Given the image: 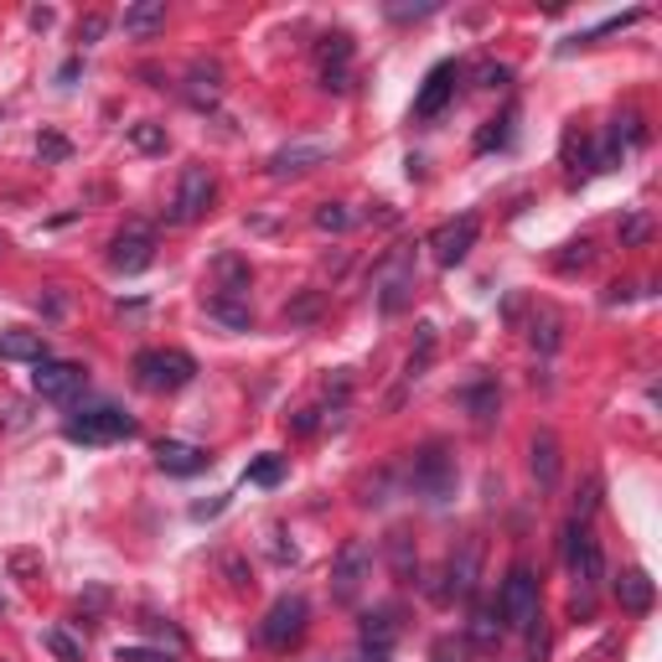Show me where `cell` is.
Here are the masks:
<instances>
[{"instance_id": "1", "label": "cell", "mask_w": 662, "mask_h": 662, "mask_svg": "<svg viewBox=\"0 0 662 662\" xmlns=\"http://www.w3.org/2000/svg\"><path fill=\"white\" fill-rule=\"evenodd\" d=\"M564 564H570V574H574L570 611L574 616H590V611H595V590H601V580H605V559H601V543L590 539V528L580 523V518L564 528Z\"/></svg>"}, {"instance_id": "2", "label": "cell", "mask_w": 662, "mask_h": 662, "mask_svg": "<svg viewBox=\"0 0 662 662\" xmlns=\"http://www.w3.org/2000/svg\"><path fill=\"white\" fill-rule=\"evenodd\" d=\"M496 616H502V632H539L543 626V590H539V574L528 564H512L502 590H496Z\"/></svg>"}, {"instance_id": "3", "label": "cell", "mask_w": 662, "mask_h": 662, "mask_svg": "<svg viewBox=\"0 0 662 662\" xmlns=\"http://www.w3.org/2000/svg\"><path fill=\"white\" fill-rule=\"evenodd\" d=\"M197 378V362L192 352H181V347H146L136 358V383L146 393H177L187 389Z\"/></svg>"}, {"instance_id": "4", "label": "cell", "mask_w": 662, "mask_h": 662, "mask_svg": "<svg viewBox=\"0 0 662 662\" xmlns=\"http://www.w3.org/2000/svg\"><path fill=\"white\" fill-rule=\"evenodd\" d=\"M62 435L73 440V445H114V440L136 435V420H130L124 409H114V404H89L62 424Z\"/></svg>"}, {"instance_id": "5", "label": "cell", "mask_w": 662, "mask_h": 662, "mask_svg": "<svg viewBox=\"0 0 662 662\" xmlns=\"http://www.w3.org/2000/svg\"><path fill=\"white\" fill-rule=\"evenodd\" d=\"M414 274H420V264H414V249H393L383 264H378L373 274V301L383 317H399L409 301H414Z\"/></svg>"}, {"instance_id": "6", "label": "cell", "mask_w": 662, "mask_h": 662, "mask_svg": "<svg viewBox=\"0 0 662 662\" xmlns=\"http://www.w3.org/2000/svg\"><path fill=\"white\" fill-rule=\"evenodd\" d=\"M455 482H461L455 455L445 451L440 440H430V445H420V451H414V492H420L424 502H451Z\"/></svg>"}, {"instance_id": "7", "label": "cell", "mask_w": 662, "mask_h": 662, "mask_svg": "<svg viewBox=\"0 0 662 662\" xmlns=\"http://www.w3.org/2000/svg\"><path fill=\"white\" fill-rule=\"evenodd\" d=\"M373 580V549L362 539H347L337 549V564H331V601L337 605H358L362 585Z\"/></svg>"}, {"instance_id": "8", "label": "cell", "mask_w": 662, "mask_h": 662, "mask_svg": "<svg viewBox=\"0 0 662 662\" xmlns=\"http://www.w3.org/2000/svg\"><path fill=\"white\" fill-rule=\"evenodd\" d=\"M305 621H311V605H305L301 595H280V601L264 611V621H259V642L270 652H290L305 636Z\"/></svg>"}, {"instance_id": "9", "label": "cell", "mask_w": 662, "mask_h": 662, "mask_svg": "<svg viewBox=\"0 0 662 662\" xmlns=\"http://www.w3.org/2000/svg\"><path fill=\"white\" fill-rule=\"evenodd\" d=\"M212 197H218V177L202 161L187 165L177 181V197H171V223H197L212 208Z\"/></svg>"}, {"instance_id": "10", "label": "cell", "mask_w": 662, "mask_h": 662, "mask_svg": "<svg viewBox=\"0 0 662 662\" xmlns=\"http://www.w3.org/2000/svg\"><path fill=\"white\" fill-rule=\"evenodd\" d=\"M477 580H482V539H461L451 549V559H445V585L435 590L440 601H467V595H477Z\"/></svg>"}, {"instance_id": "11", "label": "cell", "mask_w": 662, "mask_h": 662, "mask_svg": "<svg viewBox=\"0 0 662 662\" xmlns=\"http://www.w3.org/2000/svg\"><path fill=\"white\" fill-rule=\"evenodd\" d=\"M83 383H89V373H83L78 362H62V358H42L37 373H31V389L42 393V399H52V404H68L73 393H83Z\"/></svg>"}, {"instance_id": "12", "label": "cell", "mask_w": 662, "mask_h": 662, "mask_svg": "<svg viewBox=\"0 0 662 662\" xmlns=\"http://www.w3.org/2000/svg\"><path fill=\"white\" fill-rule=\"evenodd\" d=\"M455 78H461L455 62H435V68L424 73L420 93H414V120H440V114H445V104L455 99Z\"/></svg>"}, {"instance_id": "13", "label": "cell", "mask_w": 662, "mask_h": 662, "mask_svg": "<svg viewBox=\"0 0 662 662\" xmlns=\"http://www.w3.org/2000/svg\"><path fill=\"white\" fill-rule=\"evenodd\" d=\"M151 259H156V239H151V228H124L120 239L109 243V264L120 274H140V270H151Z\"/></svg>"}, {"instance_id": "14", "label": "cell", "mask_w": 662, "mask_h": 662, "mask_svg": "<svg viewBox=\"0 0 662 662\" xmlns=\"http://www.w3.org/2000/svg\"><path fill=\"white\" fill-rule=\"evenodd\" d=\"M477 233H482V228H477V218L467 212V218H455V223H440L435 233H430V249H435V259L451 270V264H461V259L477 249Z\"/></svg>"}, {"instance_id": "15", "label": "cell", "mask_w": 662, "mask_h": 662, "mask_svg": "<svg viewBox=\"0 0 662 662\" xmlns=\"http://www.w3.org/2000/svg\"><path fill=\"white\" fill-rule=\"evenodd\" d=\"M317 62H321V89L342 93L347 89V62H352V37H347V31H327L317 42Z\"/></svg>"}, {"instance_id": "16", "label": "cell", "mask_w": 662, "mask_h": 662, "mask_svg": "<svg viewBox=\"0 0 662 662\" xmlns=\"http://www.w3.org/2000/svg\"><path fill=\"white\" fill-rule=\"evenodd\" d=\"M399 605H373V611H362L358 621V636H362V652H389L399 642Z\"/></svg>"}, {"instance_id": "17", "label": "cell", "mask_w": 662, "mask_h": 662, "mask_svg": "<svg viewBox=\"0 0 662 662\" xmlns=\"http://www.w3.org/2000/svg\"><path fill=\"white\" fill-rule=\"evenodd\" d=\"M212 455L202 451V445H192V440H161L156 445V467L165 471V477H197V471H208Z\"/></svg>"}, {"instance_id": "18", "label": "cell", "mask_w": 662, "mask_h": 662, "mask_svg": "<svg viewBox=\"0 0 662 662\" xmlns=\"http://www.w3.org/2000/svg\"><path fill=\"white\" fill-rule=\"evenodd\" d=\"M187 99H192L197 109H212V104H218V99H223V62L197 58L192 68H187Z\"/></svg>"}, {"instance_id": "19", "label": "cell", "mask_w": 662, "mask_h": 662, "mask_svg": "<svg viewBox=\"0 0 662 662\" xmlns=\"http://www.w3.org/2000/svg\"><path fill=\"white\" fill-rule=\"evenodd\" d=\"M616 601L621 611H632V616H648L652 601H658V585H652V574L648 570H626L616 580Z\"/></svg>"}, {"instance_id": "20", "label": "cell", "mask_w": 662, "mask_h": 662, "mask_svg": "<svg viewBox=\"0 0 662 662\" xmlns=\"http://www.w3.org/2000/svg\"><path fill=\"white\" fill-rule=\"evenodd\" d=\"M528 467H533L539 487L559 482V435L554 430H539V435H533V445H528Z\"/></svg>"}, {"instance_id": "21", "label": "cell", "mask_w": 662, "mask_h": 662, "mask_svg": "<svg viewBox=\"0 0 662 662\" xmlns=\"http://www.w3.org/2000/svg\"><path fill=\"white\" fill-rule=\"evenodd\" d=\"M47 358V342H42V331H0V362H42Z\"/></svg>"}, {"instance_id": "22", "label": "cell", "mask_w": 662, "mask_h": 662, "mask_svg": "<svg viewBox=\"0 0 662 662\" xmlns=\"http://www.w3.org/2000/svg\"><path fill=\"white\" fill-rule=\"evenodd\" d=\"M161 27H165V0H136L124 11V37H136V42H151Z\"/></svg>"}, {"instance_id": "23", "label": "cell", "mask_w": 662, "mask_h": 662, "mask_svg": "<svg viewBox=\"0 0 662 662\" xmlns=\"http://www.w3.org/2000/svg\"><path fill=\"white\" fill-rule=\"evenodd\" d=\"M327 161V146H285V151L270 156L274 177H295V171H311V165Z\"/></svg>"}, {"instance_id": "24", "label": "cell", "mask_w": 662, "mask_h": 662, "mask_svg": "<svg viewBox=\"0 0 662 662\" xmlns=\"http://www.w3.org/2000/svg\"><path fill=\"white\" fill-rule=\"evenodd\" d=\"M461 404H467L471 420L487 430V424L496 420V404H502V399H496V383H492V378H482V383H471V389L461 393Z\"/></svg>"}, {"instance_id": "25", "label": "cell", "mask_w": 662, "mask_h": 662, "mask_svg": "<svg viewBox=\"0 0 662 662\" xmlns=\"http://www.w3.org/2000/svg\"><path fill=\"white\" fill-rule=\"evenodd\" d=\"M389 564H393V574H399L404 585H414V574H420V559H414V539H409L404 528H393V533H389Z\"/></svg>"}, {"instance_id": "26", "label": "cell", "mask_w": 662, "mask_h": 662, "mask_svg": "<svg viewBox=\"0 0 662 662\" xmlns=\"http://www.w3.org/2000/svg\"><path fill=\"white\" fill-rule=\"evenodd\" d=\"M208 317L223 321V327H233V331H249V327H254V311H249V301H233V295H212V301H208Z\"/></svg>"}, {"instance_id": "27", "label": "cell", "mask_w": 662, "mask_h": 662, "mask_svg": "<svg viewBox=\"0 0 662 662\" xmlns=\"http://www.w3.org/2000/svg\"><path fill=\"white\" fill-rule=\"evenodd\" d=\"M218 280H223V295H233V301H243L249 295V264L233 254L218 259Z\"/></svg>"}, {"instance_id": "28", "label": "cell", "mask_w": 662, "mask_h": 662, "mask_svg": "<svg viewBox=\"0 0 662 662\" xmlns=\"http://www.w3.org/2000/svg\"><path fill=\"white\" fill-rule=\"evenodd\" d=\"M471 642H477V648H496V642H502V621H496L492 605H477V611H471Z\"/></svg>"}, {"instance_id": "29", "label": "cell", "mask_w": 662, "mask_h": 662, "mask_svg": "<svg viewBox=\"0 0 662 662\" xmlns=\"http://www.w3.org/2000/svg\"><path fill=\"white\" fill-rule=\"evenodd\" d=\"M642 140H648V130H642V114H632V109H626V114H616V124H611V140H605V146L621 156V146H642Z\"/></svg>"}, {"instance_id": "30", "label": "cell", "mask_w": 662, "mask_h": 662, "mask_svg": "<svg viewBox=\"0 0 662 662\" xmlns=\"http://www.w3.org/2000/svg\"><path fill=\"white\" fill-rule=\"evenodd\" d=\"M130 146H136V151H146V156H161L171 140H165V124L140 120V124H130Z\"/></svg>"}, {"instance_id": "31", "label": "cell", "mask_w": 662, "mask_h": 662, "mask_svg": "<svg viewBox=\"0 0 662 662\" xmlns=\"http://www.w3.org/2000/svg\"><path fill=\"white\" fill-rule=\"evenodd\" d=\"M243 477H249L254 487H280L285 482V461H280V455H254Z\"/></svg>"}, {"instance_id": "32", "label": "cell", "mask_w": 662, "mask_h": 662, "mask_svg": "<svg viewBox=\"0 0 662 662\" xmlns=\"http://www.w3.org/2000/svg\"><path fill=\"white\" fill-rule=\"evenodd\" d=\"M317 228H321V233H347V228H352V212H347L342 202H321V208H317Z\"/></svg>"}, {"instance_id": "33", "label": "cell", "mask_w": 662, "mask_h": 662, "mask_svg": "<svg viewBox=\"0 0 662 662\" xmlns=\"http://www.w3.org/2000/svg\"><path fill=\"white\" fill-rule=\"evenodd\" d=\"M528 337H533V347H539V352H554V347H559V317H554V311L533 317V331H528Z\"/></svg>"}, {"instance_id": "34", "label": "cell", "mask_w": 662, "mask_h": 662, "mask_svg": "<svg viewBox=\"0 0 662 662\" xmlns=\"http://www.w3.org/2000/svg\"><path fill=\"white\" fill-rule=\"evenodd\" d=\"M42 642H47V652H52L58 662H83V648H78L73 636H62L58 626H52V632H42Z\"/></svg>"}, {"instance_id": "35", "label": "cell", "mask_w": 662, "mask_h": 662, "mask_svg": "<svg viewBox=\"0 0 662 662\" xmlns=\"http://www.w3.org/2000/svg\"><path fill=\"white\" fill-rule=\"evenodd\" d=\"M648 239H652V218H648V212H632V218L621 223V243L636 249V243H648Z\"/></svg>"}, {"instance_id": "36", "label": "cell", "mask_w": 662, "mask_h": 662, "mask_svg": "<svg viewBox=\"0 0 662 662\" xmlns=\"http://www.w3.org/2000/svg\"><path fill=\"white\" fill-rule=\"evenodd\" d=\"M477 78H482V89H508L512 68H508V62H482V68H477Z\"/></svg>"}, {"instance_id": "37", "label": "cell", "mask_w": 662, "mask_h": 662, "mask_svg": "<svg viewBox=\"0 0 662 662\" xmlns=\"http://www.w3.org/2000/svg\"><path fill=\"white\" fill-rule=\"evenodd\" d=\"M37 156H42V161H68L73 146H68L62 136H42V140H37Z\"/></svg>"}, {"instance_id": "38", "label": "cell", "mask_w": 662, "mask_h": 662, "mask_svg": "<svg viewBox=\"0 0 662 662\" xmlns=\"http://www.w3.org/2000/svg\"><path fill=\"white\" fill-rule=\"evenodd\" d=\"M430 662H467V648L455 636H440L435 648H430Z\"/></svg>"}, {"instance_id": "39", "label": "cell", "mask_w": 662, "mask_h": 662, "mask_svg": "<svg viewBox=\"0 0 662 662\" xmlns=\"http://www.w3.org/2000/svg\"><path fill=\"white\" fill-rule=\"evenodd\" d=\"M564 249H570V254H559V270H574V264L585 270V264H590V239H580V243H564Z\"/></svg>"}, {"instance_id": "40", "label": "cell", "mask_w": 662, "mask_h": 662, "mask_svg": "<svg viewBox=\"0 0 662 662\" xmlns=\"http://www.w3.org/2000/svg\"><path fill=\"white\" fill-rule=\"evenodd\" d=\"M104 16H89V21H78V42H99V37H104Z\"/></svg>"}, {"instance_id": "41", "label": "cell", "mask_w": 662, "mask_h": 662, "mask_svg": "<svg viewBox=\"0 0 662 662\" xmlns=\"http://www.w3.org/2000/svg\"><path fill=\"white\" fill-rule=\"evenodd\" d=\"M435 11V0H424V6H389L393 21H414V16H430Z\"/></svg>"}, {"instance_id": "42", "label": "cell", "mask_w": 662, "mask_h": 662, "mask_svg": "<svg viewBox=\"0 0 662 662\" xmlns=\"http://www.w3.org/2000/svg\"><path fill=\"white\" fill-rule=\"evenodd\" d=\"M146 626H151L156 636H165L171 648H181V632H177V626H171V621H161V616H146Z\"/></svg>"}, {"instance_id": "43", "label": "cell", "mask_w": 662, "mask_h": 662, "mask_svg": "<svg viewBox=\"0 0 662 662\" xmlns=\"http://www.w3.org/2000/svg\"><path fill=\"white\" fill-rule=\"evenodd\" d=\"M114 658H120V662H165L161 652H151V648H120Z\"/></svg>"}, {"instance_id": "44", "label": "cell", "mask_w": 662, "mask_h": 662, "mask_svg": "<svg viewBox=\"0 0 662 662\" xmlns=\"http://www.w3.org/2000/svg\"><path fill=\"white\" fill-rule=\"evenodd\" d=\"M311 430H317V409H301L295 414V435H311Z\"/></svg>"}, {"instance_id": "45", "label": "cell", "mask_w": 662, "mask_h": 662, "mask_svg": "<svg viewBox=\"0 0 662 662\" xmlns=\"http://www.w3.org/2000/svg\"><path fill=\"white\" fill-rule=\"evenodd\" d=\"M27 21H31V27H42V31H47V27H52V11H47V6H37V11H31Z\"/></svg>"}, {"instance_id": "46", "label": "cell", "mask_w": 662, "mask_h": 662, "mask_svg": "<svg viewBox=\"0 0 662 662\" xmlns=\"http://www.w3.org/2000/svg\"><path fill=\"white\" fill-rule=\"evenodd\" d=\"M331 662H389L383 652H358V658H331Z\"/></svg>"}, {"instance_id": "47", "label": "cell", "mask_w": 662, "mask_h": 662, "mask_svg": "<svg viewBox=\"0 0 662 662\" xmlns=\"http://www.w3.org/2000/svg\"><path fill=\"white\" fill-rule=\"evenodd\" d=\"M0 249H6V243H0Z\"/></svg>"}, {"instance_id": "48", "label": "cell", "mask_w": 662, "mask_h": 662, "mask_svg": "<svg viewBox=\"0 0 662 662\" xmlns=\"http://www.w3.org/2000/svg\"><path fill=\"white\" fill-rule=\"evenodd\" d=\"M0 605H6V601H0Z\"/></svg>"}]
</instances>
